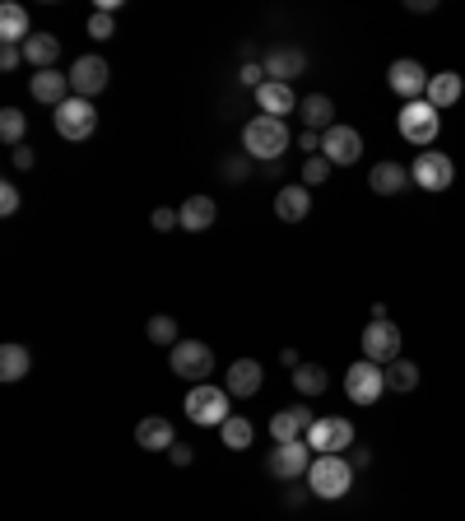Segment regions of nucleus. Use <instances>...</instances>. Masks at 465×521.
<instances>
[{
  "instance_id": "f257e3e1",
  "label": "nucleus",
  "mask_w": 465,
  "mask_h": 521,
  "mask_svg": "<svg viewBox=\"0 0 465 521\" xmlns=\"http://www.w3.org/2000/svg\"><path fill=\"white\" fill-rule=\"evenodd\" d=\"M186 419L200 428H224L228 419H233V396H228V387H214V382H200V387L186 391L182 401Z\"/></svg>"
},
{
  "instance_id": "f03ea898",
  "label": "nucleus",
  "mask_w": 465,
  "mask_h": 521,
  "mask_svg": "<svg viewBox=\"0 0 465 521\" xmlns=\"http://www.w3.org/2000/svg\"><path fill=\"white\" fill-rule=\"evenodd\" d=\"M242 149L247 159H261V163H275L289 154V126L275 117H252L242 126Z\"/></svg>"
},
{
  "instance_id": "7ed1b4c3",
  "label": "nucleus",
  "mask_w": 465,
  "mask_h": 521,
  "mask_svg": "<svg viewBox=\"0 0 465 521\" xmlns=\"http://www.w3.org/2000/svg\"><path fill=\"white\" fill-rule=\"evenodd\" d=\"M349 489H354V461H345V456H317V461H312V470H307V494L312 498L335 503V498H345Z\"/></svg>"
},
{
  "instance_id": "20e7f679",
  "label": "nucleus",
  "mask_w": 465,
  "mask_h": 521,
  "mask_svg": "<svg viewBox=\"0 0 465 521\" xmlns=\"http://www.w3.org/2000/svg\"><path fill=\"white\" fill-rule=\"evenodd\" d=\"M400 135L410 140L414 149H428V145H438V131H442V112L428 98H419V103H405L400 107Z\"/></svg>"
},
{
  "instance_id": "39448f33",
  "label": "nucleus",
  "mask_w": 465,
  "mask_h": 521,
  "mask_svg": "<svg viewBox=\"0 0 465 521\" xmlns=\"http://www.w3.org/2000/svg\"><path fill=\"white\" fill-rule=\"evenodd\" d=\"M312 461H317V452H312L307 442H275V452L266 456V470L275 475V480L293 484V480H307Z\"/></svg>"
},
{
  "instance_id": "423d86ee",
  "label": "nucleus",
  "mask_w": 465,
  "mask_h": 521,
  "mask_svg": "<svg viewBox=\"0 0 465 521\" xmlns=\"http://www.w3.org/2000/svg\"><path fill=\"white\" fill-rule=\"evenodd\" d=\"M382 391H386V368L382 363H372V359H359V363H349V373H345V396L354 405H377L382 401Z\"/></svg>"
},
{
  "instance_id": "0eeeda50",
  "label": "nucleus",
  "mask_w": 465,
  "mask_h": 521,
  "mask_svg": "<svg viewBox=\"0 0 465 521\" xmlns=\"http://www.w3.org/2000/svg\"><path fill=\"white\" fill-rule=\"evenodd\" d=\"M410 177H414V187H424V191H447L456 182V163L442 154V149H419V159L410 163Z\"/></svg>"
},
{
  "instance_id": "6e6552de",
  "label": "nucleus",
  "mask_w": 465,
  "mask_h": 521,
  "mask_svg": "<svg viewBox=\"0 0 465 521\" xmlns=\"http://www.w3.org/2000/svg\"><path fill=\"white\" fill-rule=\"evenodd\" d=\"M173 373L182 377V382H191V387L210 382V373H214L210 345H205V340H177V349H173Z\"/></svg>"
},
{
  "instance_id": "1a4fd4ad",
  "label": "nucleus",
  "mask_w": 465,
  "mask_h": 521,
  "mask_svg": "<svg viewBox=\"0 0 465 521\" xmlns=\"http://www.w3.org/2000/svg\"><path fill=\"white\" fill-rule=\"evenodd\" d=\"M52 121H56V135H61V140H89V135L98 131V112H93V103L89 98H75V94L56 107Z\"/></svg>"
},
{
  "instance_id": "9d476101",
  "label": "nucleus",
  "mask_w": 465,
  "mask_h": 521,
  "mask_svg": "<svg viewBox=\"0 0 465 521\" xmlns=\"http://www.w3.org/2000/svg\"><path fill=\"white\" fill-rule=\"evenodd\" d=\"M303 442L317 456H340L345 447H354V424H349V419H340V415H326V419H317V424L307 428Z\"/></svg>"
},
{
  "instance_id": "9b49d317",
  "label": "nucleus",
  "mask_w": 465,
  "mask_h": 521,
  "mask_svg": "<svg viewBox=\"0 0 465 521\" xmlns=\"http://www.w3.org/2000/svg\"><path fill=\"white\" fill-rule=\"evenodd\" d=\"M363 359H372V363H396L400 359V340H405V335H400V326L391 317L386 321H368V326H363Z\"/></svg>"
},
{
  "instance_id": "f8f14e48",
  "label": "nucleus",
  "mask_w": 465,
  "mask_h": 521,
  "mask_svg": "<svg viewBox=\"0 0 465 521\" xmlns=\"http://www.w3.org/2000/svg\"><path fill=\"white\" fill-rule=\"evenodd\" d=\"M321 159L331 163V168H349V163L363 159V135L354 126H331V131L321 135Z\"/></svg>"
},
{
  "instance_id": "ddd939ff",
  "label": "nucleus",
  "mask_w": 465,
  "mask_h": 521,
  "mask_svg": "<svg viewBox=\"0 0 465 521\" xmlns=\"http://www.w3.org/2000/svg\"><path fill=\"white\" fill-rule=\"evenodd\" d=\"M428 80H433V75H428L414 56H400V61H391V70H386V84H391L405 103H419V98L428 94Z\"/></svg>"
},
{
  "instance_id": "4468645a",
  "label": "nucleus",
  "mask_w": 465,
  "mask_h": 521,
  "mask_svg": "<svg viewBox=\"0 0 465 521\" xmlns=\"http://www.w3.org/2000/svg\"><path fill=\"white\" fill-rule=\"evenodd\" d=\"M107 80H112V70H107L103 56H80V61L70 66V94L75 98H89L93 103V94H103Z\"/></svg>"
},
{
  "instance_id": "2eb2a0df",
  "label": "nucleus",
  "mask_w": 465,
  "mask_h": 521,
  "mask_svg": "<svg viewBox=\"0 0 465 521\" xmlns=\"http://www.w3.org/2000/svg\"><path fill=\"white\" fill-rule=\"evenodd\" d=\"M266 80H275V84H293L298 75L307 70V52L303 47H275V52H266Z\"/></svg>"
},
{
  "instance_id": "dca6fc26",
  "label": "nucleus",
  "mask_w": 465,
  "mask_h": 521,
  "mask_svg": "<svg viewBox=\"0 0 465 521\" xmlns=\"http://www.w3.org/2000/svg\"><path fill=\"white\" fill-rule=\"evenodd\" d=\"M256 107H261V117L284 121V112H298V107H303V98L293 94V84H275V80H266L261 89H256Z\"/></svg>"
},
{
  "instance_id": "f3484780",
  "label": "nucleus",
  "mask_w": 465,
  "mask_h": 521,
  "mask_svg": "<svg viewBox=\"0 0 465 521\" xmlns=\"http://www.w3.org/2000/svg\"><path fill=\"white\" fill-rule=\"evenodd\" d=\"M312 424H317V415H312L307 405H289V410H279V415L270 419V438L275 442H303Z\"/></svg>"
},
{
  "instance_id": "a211bd4d",
  "label": "nucleus",
  "mask_w": 465,
  "mask_h": 521,
  "mask_svg": "<svg viewBox=\"0 0 465 521\" xmlns=\"http://www.w3.org/2000/svg\"><path fill=\"white\" fill-rule=\"evenodd\" d=\"M410 182H414L410 168H405V163H396V159L372 163V173H368V187L377 191V196H400V191L410 187Z\"/></svg>"
},
{
  "instance_id": "6ab92c4d",
  "label": "nucleus",
  "mask_w": 465,
  "mask_h": 521,
  "mask_svg": "<svg viewBox=\"0 0 465 521\" xmlns=\"http://www.w3.org/2000/svg\"><path fill=\"white\" fill-rule=\"evenodd\" d=\"M261 382H266V368L256 359H238L233 368H228V396H242V401H252L256 391H261Z\"/></svg>"
},
{
  "instance_id": "aec40b11",
  "label": "nucleus",
  "mask_w": 465,
  "mask_h": 521,
  "mask_svg": "<svg viewBox=\"0 0 465 521\" xmlns=\"http://www.w3.org/2000/svg\"><path fill=\"white\" fill-rule=\"evenodd\" d=\"M173 424H168V419L163 415H149V419H140V424H135V447H140V452H173Z\"/></svg>"
},
{
  "instance_id": "412c9836",
  "label": "nucleus",
  "mask_w": 465,
  "mask_h": 521,
  "mask_svg": "<svg viewBox=\"0 0 465 521\" xmlns=\"http://www.w3.org/2000/svg\"><path fill=\"white\" fill-rule=\"evenodd\" d=\"M28 94L47 107H61L70 98V75H61V70H38V75L28 80Z\"/></svg>"
},
{
  "instance_id": "4be33fe9",
  "label": "nucleus",
  "mask_w": 465,
  "mask_h": 521,
  "mask_svg": "<svg viewBox=\"0 0 465 521\" xmlns=\"http://www.w3.org/2000/svg\"><path fill=\"white\" fill-rule=\"evenodd\" d=\"M28 38H33L28 10L19 5V0H5V5H0V42H5V47H24Z\"/></svg>"
},
{
  "instance_id": "5701e85b",
  "label": "nucleus",
  "mask_w": 465,
  "mask_h": 521,
  "mask_svg": "<svg viewBox=\"0 0 465 521\" xmlns=\"http://www.w3.org/2000/svg\"><path fill=\"white\" fill-rule=\"evenodd\" d=\"M275 214L284 224H303L307 214H312V191L298 182V187H279L275 191Z\"/></svg>"
},
{
  "instance_id": "b1692460",
  "label": "nucleus",
  "mask_w": 465,
  "mask_h": 521,
  "mask_svg": "<svg viewBox=\"0 0 465 521\" xmlns=\"http://www.w3.org/2000/svg\"><path fill=\"white\" fill-rule=\"evenodd\" d=\"M177 219H182L186 233H205V228H214V219H219V205H214V196H186Z\"/></svg>"
},
{
  "instance_id": "393cba45",
  "label": "nucleus",
  "mask_w": 465,
  "mask_h": 521,
  "mask_svg": "<svg viewBox=\"0 0 465 521\" xmlns=\"http://www.w3.org/2000/svg\"><path fill=\"white\" fill-rule=\"evenodd\" d=\"M461 94H465V80L461 75H456V70H438V75H433V80H428V103L438 107H452V103H461Z\"/></svg>"
},
{
  "instance_id": "a878e982",
  "label": "nucleus",
  "mask_w": 465,
  "mask_h": 521,
  "mask_svg": "<svg viewBox=\"0 0 465 521\" xmlns=\"http://www.w3.org/2000/svg\"><path fill=\"white\" fill-rule=\"evenodd\" d=\"M298 112H303V126L307 131H317V135H326L335 126V103L326 94H312V98H303V107H298Z\"/></svg>"
},
{
  "instance_id": "bb28decb",
  "label": "nucleus",
  "mask_w": 465,
  "mask_h": 521,
  "mask_svg": "<svg viewBox=\"0 0 465 521\" xmlns=\"http://www.w3.org/2000/svg\"><path fill=\"white\" fill-rule=\"evenodd\" d=\"M56 56H61V38H52V33H33V38L24 42V61L38 70H52Z\"/></svg>"
},
{
  "instance_id": "cd10ccee",
  "label": "nucleus",
  "mask_w": 465,
  "mask_h": 521,
  "mask_svg": "<svg viewBox=\"0 0 465 521\" xmlns=\"http://www.w3.org/2000/svg\"><path fill=\"white\" fill-rule=\"evenodd\" d=\"M28 373H33V354H28V345L0 349V382H24Z\"/></svg>"
},
{
  "instance_id": "c85d7f7f",
  "label": "nucleus",
  "mask_w": 465,
  "mask_h": 521,
  "mask_svg": "<svg viewBox=\"0 0 465 521\" xmlns=\"http://www.w3.org/2000/svg\"><path fill=\"white\" fill-rule=\"evenodd\" d=\"M219 442H224L228 452H247V447L256 442V424L247 415H233L224 428H219Z\"/></svg>"
},
{
  "instance_id": "c756f323",
  "label": "nucleus",
  "mask_w": 465,
  "mask_h": 521,
  "mask_svg": "<svg viewBox=\"0 0 465 521\" xmlns=\"http://www.w3.org/2000/svg\"><path fill=\"white\" fill-rule=\"evenodd\" d=\"M293 391H298V396H321V391H326V368H317V363H303V368H293Z\"/></svg>"
},
{
  "instance_id": "7c9ffc66",
  "label": "nucleus",
  "mask_w": 465,
  "mask_h": 521,
  "mask_svg": "<svg viewBox=\"0 0 465 521\" xmlns=\"http://www.w3.org/2000/svg\"><path fill=\"white\" fill-rule=\"evenodd\" d=\"M414 387H419V363L414 359L386 363V391H414Z\"/></svg>"
},
{
  "instance_id": "2f4dec72",
  "label": "nucleus",
  "mask_w": 465,
  "mask_h": 521,
  "mask_svg": "<svg viewBox=\"0 0 465 521\" xmlns=\"http://www.w3.org/2000/svg\"><path fill=\"white\" fill-rule=\"evenodd\" d=\"M0 140L10 149L24 145V112H19V107H5V112H0Z\"/></svg>"
},
{
  "instance_id": "473e14b6",
  "label": "nucleus",
  "mask_w": 465,
  "mask_h": 521,
  "mask_svg": "<svg viewBox=\"0 0 465 521\" xmlns=\"http://www.w3.org/2000/svg\"><path fill=\"white\" fill-rule=\"evenodd\" d=\"M149 340L154 345H168V349H177V321L173 317H149Z\"/></svg>"
},
{
  "instance_id": "72a5a7b5",
  "label": "nucleus",
  "mask_w": 465,
  "mask_h": 521,
  "mask_svg": "<svg viewBox=\"0 0 465 521\" xmlns=\"http://www.w3.org/2000/svg\"><path fill=\"white\" fill-rule=\"evenodd\" d=\"M326 177H331V163L321 159V154H312V159L303 163V187H321Z\"/></svg>"
},
{
  "instance_id": "f704fd0d",
  "label": "nucleus",
  "mask_w": 465,
  "mask_h": 521,
  "mask_svg": "<svg viewBox=\"0 0 465 521\" xmlns=\"http://www.w3.org/2000/svg\"><path fill=\"white\" fill-rule=\"evenodd\" d=\"M112 33H117V24H112V14H107V10L89 14V38H93V42H107Z\"/></svg>"
},
{
  "instance_id": "c9c22d12",
  "label": "nucleus",
  "mask_w": 465,
  "mask_h": 521,
  "mask_svg": "<svg viewBox=\"0 0 465 521\" xmlns=\"http://www.w3.org/2000/svg\"><path fill=\"white\" fill-rule=\"evenodd\" d=\"M14 210H19V187H10V182H0V214L10 219Z\"/></svg>"
},
{
  "instance_id": "e433bc0d",
  "label": "nucleus",
  "mask_w": 465,
  "mask_h": 521,
  "mask_svg": "<svg viewBox=\"0 0 465 521\" xmlns=\"http://www.w3.org/2000/svg\"><path fill=\"white\" fill-rule=\"evenodd\" d=\"M149 224L159 228V233H173V228H182V219H177V210H154V219Z\"/></svg>"
},
{
  "instance_id": "4c0bfd02",
  "label": "nucleus",
  "mask_w": 465,
  "mask_h": 521,
  "mask_svg": "<svg viewBox=\"0 0 465 521\" xmlns=\"http://www.w3.org/2000/svg\"><path fill=\"white\" fill-rule=\"evenodd\" d=\"M238 80L247 84V89H261V84H266V66H256V61H252V66H242Z\"/></svg>"
},
{
  "instance_id": "58836bf2",
  "label": "nucleus",
  "mask_w": 465,
  "mask_h": 521,
  "mask_svg": "<svg viewBox=\"0 0 465 521\" xmlns=\"http://www.w3.org/2000/svg\"><path fill=\"white\" fill-rule=\"evenodd\" d=\"M24 66V47H0V70H19Z\"/></svg>"
},
{
  "instance_id": "ea45409f",
  "label": "nucleus",
  "mask_w": 465,
  "mask_h": 521,
  "mask_svg": "<svg viewBox=\"0 0 465 521\" xmlns=\"http://www.w3.org/2000/svg\"><path fill=\"white\" fill-rule=\"evenodd\" d=\"M298 149H303L307 159H312V154H321V135L317 131H303V135H298Z\"/></svg>"
},
{
  "instance_id": "a19ab883",
  "label": "nucleus",
  "mask_w": 465,
  "mask_h": 521,
  "mask_svg": "<svg viewBox=\"0 0 465 521\" xmlns=\"http://www.w3.org/2000/svg\"><path fill=\"white\" fill-rule=\"evenodd\" d=\"M173 466H191V461H196V452H191V447H186V442H173Z\"/></svg>"
},
{
  "instance_id": "79ce46f5",
  "label": "nucleus",
  "mask_w": 465,
  "mask_h": 521,
  "mask_svg": "<svg viewBox=\"0 0 465 521\" xmlns=\"http://www.w3.org/2000/svg\"><path fill=\"white\" fill-rule=\"evenodd\" d=\"M10 159H14V168H33V149H28V145H19V149H14V154H10Z\"/></svg>"
},
{
  "instance_id": "37998d69",
  "label": "nucleus",
  "mask_w": 465,
  "mask_h": 521,
  "mask_svg": "<svg viewBox=\"0 0 465 521\" xmlns=\"http://www.w3.org/2000/svg\"><path fill=\"white\" fill-rule=\"evenodd\" d=\"M279 359H284V368H303V354H298V349H284Z\"/></svg>"
}]
</instances>
